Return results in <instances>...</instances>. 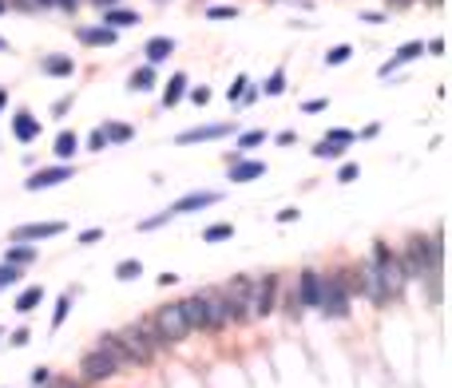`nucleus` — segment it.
Listing matches in <instances>:
<instances>
[{"instance_id":"f257e3e1","label":"nucleus","mask_w":452,"mask_h":388,"mask_svg":"<svg viewBox=\"0 0 452 388\" xmlns=\"http://www.w3.org/2000/svg\"><path fill=\"white\" fill-rule=\"evenodd\" d=\"M222 305H226V298H222L219 289H199V293H191L187 301H179L182 317H187V329H219V325H226Z\"/></svg>"},{"instance_id":"f03ea898","label":"nucleus","mask_w":452,"mask_h":388,"mask_svg":"<svg viewBox=\"0 0 452 388\" xmlns=\"http://www.w3.org/2000/svg\"><path fill=\"white\" fill-rule=\"evenodd\" d=\"M373 278H377V293L385 298H393V293H401L405 289V266L397 254H389V246L385 242H377V249H373Z\"/></svg>"},{"instance_id":"7ed1b4c3","label":"nucleus","mask_w":452,"mask_h":388,"mask_svg":"<svg viewBox=\"0 0 452 388\" xmlns=\"http://www.w3.org/2000/svg\"><path fill=\"white\" fill-rule=\"evenodd\" d=\"M401 266H405V278H424V274H436V266H441V238H436V242L412 238L409 242V254L401 258Z\"/></svg>"},{"instance_id":"20e7f679","label":"nucleus","mask_w":452,"mask_h":388,"mask_svg":"<svg viewBox=\"0 0 452 388\" xmlns=\"http://www.w3.org/2000/svg\"><path fill=\"white\" fill-rule=\"evenodd\" d=\"M214 202H219V190H191V194L175 199L171 206L163 210V214H155V218H143V222H139V230H155V226H163L167 218H175V214H191V210L214 206Z\"/></svg>"},{"instance_id":"39448f33","label":"nucleus","mask_w":452,"mask_h":388,"mask_svg":"<svg viewBox=\"0 0 452 388\" xmlns=\"http://www.w3.org/2000/svg\"><path fill=\"white\" fill-rule=\"evenodd\" d=\"M147 325H151V333H155L159 341H167V345H179V341H187V333H191L179 305H163L159 313L147 321Z\"/></svg>"},{"instance_id":"423d86ee","label":"nucleus","mask_w":452,"mask_h":388,"mask_svg":"<svg viewBox=\"0 0 452 388\" xmlns=\"http://www.w3.org/2000/svg\"><path fill=\"white\" fill-rule=\"evenodd\" d=\"M115 341H120V348L127 353L131 365H147L151 353H155V345H151V325H131V329H123Z\"/></svg>"},{"instance_id":"0eeeda50","label":"nucleus","mask_w":452,"mask_h":388,"mask_svg":"<svg viewBox=\"0 0 452 388\" xmlns=\"http://www.w3.org/2000/svg\"><path fill=\"white\" fill-rule=\"evenodd\" d=\"M318 309H325L330 317H345V313H349V293H345V281H342V278L322 281V298H318Z\"/></svg>"},{"instance_id":"6e6552de","label":"nucleus","mask_w":452,"mask_h":388,"mask_svg":"<svg viewBox=\"0 0 452 388\" xmlns=\"http://www.w3.org/2000/svg\"><path fill=\"white\" fill-rule=\"evenodd\" d=\"M274 293H278V278H258V281H250V301H246V309L250 313H258V317H266L274 309Z\"/></svg>"},{"instance_id":"1a4fd4ad","label":"nucleus","mask_w":452,"mask_h":388,"mask_svg":"<svg viewBox=\"0 0 452 388\" xmlns=\"http://www.w3.org/2000/svg\"><path fill=\"white\" fill-rule=\"evenodd\" d=\"M80 368H83V377H88V380H108V377H115V372H120V365H115L108 353H100V348H91L88 357H83Z\"/></svg>"},{"instance_id":"9d476101","label":"nucleus","mask_w":452,"mask_h":388,"mask_svg":"<svg viewBox=\"0 0 452 388\" xmlns=\"http://www.w3.org/2000/svg\"><path fill=\"white\" fill-rule=\"evenodd\" d=\"M318 298H322V278H318L313 269H306V274H301L298 293H294V309H298V305H318Z\"/></svg>"},{"instance_id":"9b49d317","label":"nucleus","mask_w":452,"mask_h":388,"mask_svg":"<svg viewBox=\"0 0 452 388\" xmlns=\"http://www.w3.org/2000/svg\"><path fill=\"white\" fill-rule=\"evenodd\" d=\"M64 234V222H32V226H16L12 242H28V238H56Z\"/></svg>"},{"instance_id":"f8f14e48","label":"nucleus","mask_w":452,"mask_h":388,"mask_svg":"<svg viewBox=\"0 0 452 388\" xmlns=\"http://www.w3.org/2000/svg\"><path fill=\"white\" fill-rule=\"evenodd\" d=\"M64 179H71V167H48V170H36L28 182H24V190H44V187H60Z\"/></svg>"},{"instance_id":"ddd939ff","label":"nucleus","mask_w":452,"mask_h":388,"mask_svg":"<svg viewBox=\"0 0 452 388\" xmlns=\"http://www.w3.org/2000/svg\"><path fill=\"white\" fill-rule=\"evenodd\" d=\"M421 52H424V44H421V40H412V44H405V48H401V52H397V56H393V60H389V64H381V76H393V71L401 68V64H409V60H417V56H421Z\"/></svg>"},{"instance_id":"4468645a","label":"nucleus","mask_w":452,"mask_h":388,"mask_svg":"<svg viewBox=\"0 0 452 388\" xmlns=\"http://www.w3.org/2000/svg\"><path fill=\"white\" fill-rule=\"evenodd\" d=\"M226 123H211V127H195V131H182L179 135V143H202V139H222L226 135Z\"/></svg>"},{"instance_id":"2eb2a0df","label":"nucleus","mask_w":452,"mask_h":388,"mask_svg":"<svg viewBox=\"0 0 452 388\" xmlns=\"http://www.w3.org/2000/svg\"><path fill=\"white\" fill-rule=\"evenodd\" d=\"M131 24H139V16L135 12H127V8H108L103 12V28H131Z\"/></svg>"},{"instance_id":"dca6fc26","label":"nucleus","mask_w":452,"mask_h":388,"mask_svg":"<svg viewBox=\"0 0 452 388\" xmlns=\"http://www.w3.org/2000/svg\"><path fill=\"white\" fill-rule=\"evenodd\" d=\"M171 52H175V44L167 40V36H155V40H147V60H151V64H163L167 56H171Z\"/></svg>"},{"instance_id":"f3484780","label":"nucleus","mask_w":452,"mask_h":388,"mask_svg":"<svg viewBox=\"0 0 452 388\" xmlns=\"http://www.w3.org/2000/svg\"><path fill=\"white\" fill-rule=\"evenodd\" d=\"M258 175H266V163H238V167H231L234 182H250V179H258Z\"/></svg>"},{"instance_id":"a211bd4d","label":"nucleus","mask_w":452,"mask_h":388,"mask_svg":"<svg viewBox=\"0 0 452 388\" xmlns=\"http://www.w3.org/2000/svg\"><path fill=\"white\" fill-rule=\"evenodd\" d=\"M182 91H187V76H171V83L163 88V103H167V107H175V103L182 100Z\"/></svg>"},{"instance_id":"6ab92c4d","label":"nucleus","mask_w":452,"mask_h":388,"mask_svg":"<svg viewBox=\"0 0 452 388\" xmlns=\"http://www.w3.org/2000/svg\"><path fill=\"white\" fill-rule=\"evenodd\" d=\"M36 131H40V123L32 119L28 111H21V115H16V139L28 143V139H36Z\"/></svg>"},{"instance_id":"aec40b11","label":"nucleus","mask_w":452,"mask_h":388,"mask_svg":"<svg viewBox=\"0 0 452 388\" xmlns=\"http://www.w3.org/2000/svg\"><path fill=\"white\" fill-rule=\"evenodd\" d=\"M80 40L83 44H108L111 48V44H115V32L111 28H80Z\"/></svg>"},{"instance_id":"412c9836","label":"nucleus","mask_w":452,"mask_h":388,"mask_svg":"<svg viewBox=\"0 0 452 388\" xmlns=\"http://www.w3.org/2000/svg\"><path fill=\"white\" fill-rule=\"evenodd\" d=\"M40 298H44V289H40V286H32V289H24L21 298H16V309H21V313H32V309L40 305Z\"/></svg>"},{"instance_id":"4be33fe9","label":"nucleus","mask_w":452,"mask_h":388,"mask_svg":"<svg viewBox=\"0 0 452 388\" xmlns=\"http://www.w3.org/2000/svg\"><path fill=\"white\" fill-rule=\"evenodd\" d=\"M95 348H100V353H108V357L115 360V365H131V360H127V353L120 348V341H115V337H103Z\"/></svg>"},{"instance_id":"5701e85b","label":"nucleus","mask_w":452,"mask_h":388,"mask_svg":"<svg viewBox=\"0 0 452 388\" xmlns=\"http://www.w3.org/2000/svg\"><path fill=\"white\" fill-rule=\"evenodd\" d=\"M76 147H80V139H76L71 131H64L60 139H56V155H60V159H71V155H76Z\"/></svg>"},{"instance_id":"b1692460","label":"nucleus","mask_w":452,"mask_h":388,"mask_svg":"<svg viewBox=\"0 0 452 388\" xmlns=\"http://www.w3.org/2000/svg\"><path fill=\"white\" fill-rule=\"evenodd\" d=\"M44 71H52V76H68L71 60H68V56H48V60H44Z\"/></svg>"},{"instance_id":"393cba45","label":"nucleus","mask_w":452,"mask_h":388,"mask_svg":"<svg viewBox=\"0 0 452 388\" xmlns=\"http://www.w3.org/2000/svg\"><path fill=\"white\" fill-rule=\"evenodd\" d=\"M36 258V249H28V246H16V249H8V266H28V261Z\"/></svg>"},{"instance_id":"a878e982","label":"nucleus","mask_w":452,"mask_h":388,"mask_svg":"<svg viewBox=\"0 0 452 388\" xmlns=\"http://www.w3.org/2000/svg\"><path fill=\"white\" fill-rule=\"evenodd\" d=\"M151 83H155V71L151 68H139L135 76H131V91H147Z\"/></svg>"},{"instance_id":"bb28decb","label":"nucleus","mask_w":452,"mask_h":388,"mask_svg":"<svg viewBox=\"0 0 452 388\" xmlns=\"http://www.w3.org/2000/svg\"><path fill=\"white\" fill-rule=\"evenodd\" d=\"M139 274H143L139 261H120V269H115V278H120V281H135Z\"/></svg>"},{"instance_id":"cd10ccee","label":"nucleus","mask_w":452,"mask_h":388,"mask_svg":"<svg viewBox=\"0 0 452 388\" xmlns=\"http://www.w3.org/2000/svg\"><path fill=\"white\" fill-rule=\"evenodd\" d=\"M103 139H111V143H127V139H131V127H123V123H111V127L103 131Z\"/></svg>"},{"instance_id":"c85d7f7f","label":"nucleus","mask_w":452,"mask_h":388,"mask_svg":"<svg viewBox=\"0 0 452 388\" xmlns=\"http://www.w3.org/2000/svg\"><path fill=\"white\" fill-rule=\"evenodd\" d=\"M349 56H353V48H349V44H337V48H330V52H325V64H345Z\"/></svg>"},{"instance_id":"c756f323","label":"nucleus","mask_w":452,"mask_h":388,"mask_svg":"<svg viewBox=\"0 0 452 388\" xmlns=\"http://www.w3.org/2000/svg\"><path fill=\"white\" fill-rule=\"evenodd\" d=\"M234 226H226V222H219V226H211L207 234H202V242H222V238H231Z\"/></svg>"},{"instance_id":"7c9ffc66","label":"nucleus","mask_w":452,"mask_h":388,"mask_svg":"<svg viewBox=\"0 0 452 388\" xmlns=\"http://www.w3.org/2000/svg\"><path fill=\"white\" fill-rule=\"evenodd\" d=\"M207 16H211V20H234L238 8H231V4H214V8H207Z\"/></svg>"},{"instance_id":"2f4dec72","label":"nucleus","mask_w":452,"mask_h":388,"mask_svg":"<svg viewBox=\"0 0 452 388\" xmlns=\"http://www.w3.org/2000/svg\"><path fill=\"white\" fill-rule=\"evenodd\" d=\"M345 147H337V143H318V147H313V155H318V159H337V155H342Z\"/></svg>"},{"instance_id":"473e14b6","label":"nucleus","mask_w":452,"mask_h":388,"mask_svg":"<svg viewBox=\"0 0 452 388\" xmlns=\"http://www.w3.org/2000/svg\"><path fill=\"white\" fill-rule=\"evenodd\" d=\"M12 281H21V266H8V261H4V266H0V289L12 286Z\"/></svg>"},{"instance_id":"72a5a7b5","label":"nucleus","mask_w":452,"mask_h":388,"mask_svg":"<svg viewBox=\"0 0 452 388\" xmlns=\"http://www.w3.org/2000/svg\"><path fill=\"white\" fill-rule=\"evenodd\" d=\"M282 91H286V76H282V71H274L270 80H266V95H282Z\"/></svg>"},{"instance_id":"f704fd0d","label":"nucleus","mask_w":452,"mask_h":388,"mask_svg":"<svg viewBox=\"0 0 452 388\" xmlns=\"http://www.w3.org/2000/svg\"><path fill=\"white\" fill-rule=\"evenodd\" d=\"M262 139H266V131H246V135L238 139V147H242V151H250V147H258Z\"/></svg>"},{"instance_id":"c9c22d12","label":"nucleus","mask_w":452,"mask_h":388,"mask_svg":"<svg viewBox=\"0 0 452 388\" xmlns=\"http://www.w3.org/2000/svg\"><path fill=\"white\" fill-rule=\"evenodd\" d=\"M246 83H250V80H246V76H238V80H234L231 88H226V95H231V103H234V100H242V95H246Z\"/></svg>"},{"instance_id":"e433bc0d","label":"nucleus","mask_w":452,"mask_h":388,"mask_svg":"<svg viewBox=\"0 0 452 388\" xmlns=\"http://www.w3.org/2000/svg\"><path fill=\"white\" fill-rule=\"evenodd\" d=\"M325 143H337V147H345V143H353V135H349V131H330V135H325Z\"/></svg>"},{"instance_id":"4c0bfd02","label":"nucleus","mask_w":452,"mask_h":388,"mask_svg":"<svg viewBox=\"0 0 452 388\" xmlns=\"http://www.w3.org/2000/svg\"><path fill=\"white\" fill-rule=\"evenodd\" d=\"M353 179H357V167H353V163H349V167L337 170V182H353Z\"/></svg>"},{"instance_id":"58836bf2","label":"nucleus","mask_w":452,"mask_h":388,"mask_svg":"<svg viewBox=\"0 0 452 388\" xmlns=\"http://www.w3.org/2000/svg\"><path fill=\"white\" fill-rule=\"evenodd\" d=\"M68 309H71V298H60V305H56V325L68 317Z\"/></svg>"},{"instance_id":"ea45409f","label":"nucleus","mask_w":452,"mask_h":388,"mask_svg":"<svg viewBox=\"0 0 452 388\" xmlns=\"http://www.w3.org/2000/svg\"><path fill=\"white\" fill-rule=\"evenodd\" d=\"M91 242H100V230H83L80 234V246H91Z\"/></svg>"},{"instance_id":"a19ab883","label":"nucleus","mask_w":452,"mask_h":388,"mask_svg":"<svg viewBox=\"0 0 452 388\" xmlns=\"http://www.w3.org/2000/svg\"><path fill=\"white\" fill-rule=\"evenodd\" d=\"M191 100H195V103H199V107H202V103L211 100V91H207V88H195V91H191Z\"/></svg>"},{"instance_id":"79ce46f5","label":"nucleus","mask_w":452,"mask_h":388,"mask_svg":"<svg viewBox=\"0 0 452 388\" xmlns=\"http://www.w3.org/2000/svg\"><path fill=\"white\" fill-rule=\"evenodd\" d=\"M28 337H32L28 329H16V333H12V345H28Z\"/></svg>"},{"instance_id":"37998d69","label":"nucleus","mask_w":452,"mask_h":388,"mask_svg":"<svg viewBox=\"0 0 452 388\" xmlns=\"http://www.w3.org/2000/svg\"><path fill=\"white\" fill-rule=\"evenodd\" d=\"M103 143H108V139H103V127H100L95 135H91V151H103Z\"/></svg>"},{"instance_id":"c03bdc74","label":"nucleus","mask_w":452,"mask_h":388,"mask_svg":"<svg viewBox=\"0 0 452 388\" xmlns=\"http://www.w3.org/2000/svg\"><path fill=\"white\" fill-rule=\"evenodd\" d=\"M56 4H64V8H76V4H80V0H56Z\"/></svg>"},{"instance_id":"a18cd8bd","label":"nucleus","mask_w":452,"mask_h":388,"mask_svg":"<svg viewBox=\"0 0 452 388\" xmlns=\"http://www.w3.org/2000/svg\"><path fill=\"white\" fill-rule=\"evenodd\" d=\"M95 4H100V8H111V4H115V0H95Z\"/></svg>"},{"instance_id":"49530a36","label":"nucleus","mask_w":452,"mask_h":388,"mask_svg":"<svg viewBox=\"0 0 452 388\" xmlns=\"http://www.w3.org/2000/svg\"><path fill=\"white\" fill-rule=\"evenodd\" d=\"M4 100H8V95H4V91H0V107H4Z\"/></svg>"},{"instance_id":"de8ad7c7","label":"nucleus","mask_w":452,"mask_h":388,"mask_svg":"<svg viewBox=\"0 0 452 388\" xmlns=\"http://www.w3.org/2000/svg\"><path fill=\"white\" fill-rule=\"evenodd\" d=\"M4 48H8V44H4V40H0V52H4Z\"/></svg>"},{"instance_id":"09e8293b","label":"nucleus","mask_w":452,"mask_h":388,"mask_svg":"<svg viewBox=\"0 0 452 388\" xmlns=\"http://www.w3.org/2000/svg\"><path fill=\"white\" fill-rule=\"evenodd\" d=\"M0 12H4V0H0Z\"/></svg>"},{"instance_id":"8fccbe9b","label":"nucleus","mask_w":452,"mask_h":388,"mask_svg":"<svg viewBox=\"0 0 452 388\" xmlns=\"http://www.w3.org/2000/svg\"><path fill=\"white\" fill-rule=\"evenodd\" d=\"M60 388H71V384H60Z\"/></svg>"}]
</instances>
